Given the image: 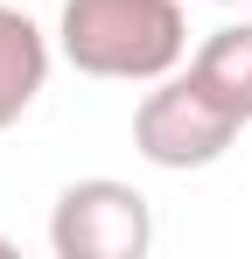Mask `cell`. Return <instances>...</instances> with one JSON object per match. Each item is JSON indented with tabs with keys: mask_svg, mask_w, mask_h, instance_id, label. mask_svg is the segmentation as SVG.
Here are the masks:
<instances>
[{
	"mask_svg": "<svg viewBox=\"0 0 252 259\" xmlns=\"http://www.w3.org/2000/svg\"><path fill=\"white\" fill-rule=\"evenodd\" d=\"M63 63L105 84H154L189 56L182 0H63L56 14Z\"/></svg>",
	"mask_w": 252,
	"mask_h": 259,
	"instance_id": "cell-1",
	"label": "cell"
},
{
	"mask_svg": "<svg viewBox=\"0 0 252 259\" xmlns=\"http://www.w3.org/2000/svg\"><path fill=\"white\" fill-rule=\"evenodd\" d=\"M238 133L245 126L203 91L196 70L154 77V91L133 105V147H140V161H154V168H168V175H189V168L224 161V147H231Z\"/></svg>",
	"mask_w": 252,
	"mask_h": 259,
	"instance_id": "cell-2",
	"label": "cell"
},
{
	"mask_svg": "<svg viewBox=\"0 0 252 259\" xmlns=\"http://www.w3.org/2000/svg\"><path fill=\"white\" fill-rule=\"evenodd\" d=\"M154 210L119 175H84L49 210V252L56 259H147Z\"/></svg>",
	"mask_w": 252,
	"mask_h": 259,
	"instance_id": "cell-3",
	"label": "cell"
},
{
	"mask_svg": "<svg viewBox=\"0 0 252 259\" xmlns=\"http://www.w3.org/2000/svg\"><path fill=\"white\" fill-rule=\"evenodd\" d=\"M42 84H49V35L0 0V133L42 98Z\"/></svg>",
	"mask_w": 252,
	"mask_h": 259,
	"instance_id": "cell-4",
	"label": "cell"
},
{
	"mask_svg": "<svg viewBox=\"0 0 252 259\" xmlns=\"http://www.w3.org/2000/svg\"><path fill=\"white\" fill-rule=\"evenodd\" d=\"M189 70L203 77V91L238 126H252V21H224L217 35H203L196 56H189Z\"/></svg>",
	"mask_w": 252,
	"mask_h": 259,
	"instance_id": "cell-5",
	"label": "cell"
},
{
	"mask_svg": "<svg viewBox=\"0 0 252 259\" xmlns=\"http://www.w3.org/2000/svg\"><path fill=\"white\" fill-rule=\"evenodd\" d=\"M0 259H14V238H0Z\"/></svg>",
	"mask_w": 252,
	"mask_h": 259,
	"instance_id": "cell-6",
	"label": "cell"
},
{
	"mask_svg": "<svg viewBox=\"0 0 252 259\" xmlns=\"http://www.w3.org/2000/svg\"><path fill=\"white\" fill-rule=\"evenodd\" d=\"M217 7H245V0H217Z\"/></svg>",
	"mask_w": 252,
	"mask_h": 259,
	"instance_id": "cell-7",
	"label": "cell"
}]
</instances>
